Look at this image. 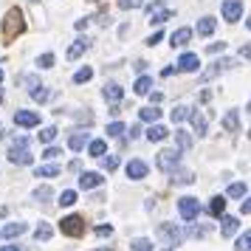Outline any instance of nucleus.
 <instances>
[{
    "mask_svg": "<svg viewBox=\"0 0 251 251\" xmlns=\"http://www.w3.org/2000/svg\"><path fill=\"white\" fill-rule=\"evenodd\" d=\"M9 161H12V164H20V167H28V164L34 161V155L28 152V138L25 136L12 141V147H9Z\"/></svg>",
    "mask_w": 251,
    "mask_h": 251,
    "instance_id": "f257e3e1",
    "label": "nucleus"
},
{
    "mask_svg": "<svg viewBox=\"0 0 251 251\" xmlns=\"http://www.w3.org/2000/svg\"><path fill=\"white\" fill-rule=\"evenodd\" d=\"M172 9L164 3V0H155L152 6H147V17H150V23L152 25H164L167 20H172Z\"/></svg>",
    "mask_w": 251,
    "mask_h": 251,
    "instance_id": "f03ea898",
    "label": "nucleus"
},
{
    "mask_svg": "<svg viewBox=\"0 0 251 251\" xmlns=\"http://www.w3.org/2000/svg\"><path fill=\"white\" fill-rule=\"evenodd\" d=\"M23 28H25V23H23V12H20V9H12V12L6 14V23H3V31H6V37L20 34Z\"/></svg>",
    "mask_w": 251,
    "mask_h": 251,
    "instance_id": "7ed1b4c3",
    "label": "nucleus"
},
{
    "mask_svg": "<svg viewBox=\"0 0 251 251\" xmlns=\"http://www.w3.org/2000/svg\"><path fill=\"white\" fill-rule=\"evenodd\" d=\"M178 212H181V217L186 220V223L198 220V215H201V203H198V198H181V201H178Z\"/></svg>",
    "mask_w": 251,
    "mask_h": 251,
    "instance_id": "20e7f679",
    "label": "nucleus"
},
{
    "mask_svg": "<svg viewBox=\"0 0 251 251\" xmlns=\"http://www.w3.org/2000/svg\"><path fill=\"white\" fill-rule=\"evenodd\" d=\"M220 12H223V20L226 23H237L240 17H243V0H226L220 6Z\"/></svg>",
    "mask_w": 251,
    "mask_h": 251,
    "instance_id": "39448f33",
    "label": "nucleus"
},
{
    "mask_svg": "<svg viewBox=\"0 0 251 251\" xmlns=\"http://www.w3.org/2000/svg\"><path fill=\"white\" fill-rule=\"evenodd\" d=\"M178 164H181V150H164V152H158V170L170 172Z\"/></svg>",
    "mask_w": 251,
    "mask_h": 251,
    "instance_id": "423d86ee",
    "label": "nucleus"
},
{
    "mask_svg": "<svg viewBox=\"0 0 251 251\" xmlns=\"http://www.w3.org/2000/svg\"><path fill=\"white\" fill-rule=\"evenodd\" d=\"M82 231H85V220H82L79 215L62 217V234H68V237H79Z\"/></svg>",
    "mask_w": 251,
    "mask_h": 251,
    "instance_id": "0eeeda50",
    "label": "nucleus"
},
{
    "mask_svg": "<svg viewBox=\"0 0 251 251\" xmlns=\"http://www.w3.org/2000/svg\"><path fill=\"white\" fill-rule=\"evenodd\" d=\"M234 65H237L234 59H220V62H215V65H212L209 71H203V74H201V82H209V79H215L217 74H223V71L234 68Z\"/></svg>",
    "mask_w": 251,
    "mask_h": 251,
    "instance_id": "6e6552de",
    "label": "nucleus"
},
{
    "mask_svg": "<svg viewBox=\"0 0 251 251\" xmlns=\"http://www.w3.org/2000/svg\"><path fill=\"white\" fill-rule=\"evenodd\" d=\"M14 125L17 127H37L40 125V113H34V110H17L14 113Z\"/></svg>",
    "mask_w": 251,
    "mask_h": 251,
    "instance_id": "1a4fd4ad",
    "label": "nucleus"
},
{
    "mask_svg": "<svg viewBox=\"0 0 251 251\" xmlns=\"http://www.w3.org/2000/svg\"><path fill=\"white\" fill-rule=\"evenodd\" d=\"M147 164H144V161H130V164H127V178H130V181H141V178H147Z\"/></svg>",
    "mask_w": 251,
    "mask_h": 251,
    "instance_id": "9d476101",
    "label": "nucleus"
},
{
    "mask_svg": "<svg viewBox=\"0 0 251 251\" xmlns=\"http://www.w3.org/2000/svg\"><path fill=\"white\" fill-rule=\"evenodd\" d=\"M104 178L99 172H82L79 175V189H96V186H102Z\"/></svg>",
    "mask_w": 251,
    "mask_h": 251,
    "instance_id": "9b49d317",
    "label": "nucleus"
},
{
    "mask_svg": "<svg viewBox=\"0 0 251 251\" xmlns=\"http://www.w3.org/2000/svg\"><path fill=\"white\" fill-rule=\"evenodd\" d=\"M201 68V59H198V54H183L181 59H178V71H183V74H192V71Z\"/></svg>",
    "mask_w": 251,
    "mask_h": 251,
    "instance_id": "f8f14e48",
    "label": "nucleus"
},
{
    "mask_svg": "<svg viewBox=\"0 0 251 251\" xmlns=\"http://www.w3.org/2000/svg\"><path fill=\"white\" fill-rule=\"evenodd\" d=\"M189 40H192V28H178V31H172L170 46H172V48H183Z\"/></svg>",
    "mask_w": 251,
    "mask_h": 251,
    "instance_id": "ddd939ff",
    "label": "nucleus"
},
{
    "mask_svg": "<svg viewBox=\"0 0 251 251\" xmlns=\"http://www.w3.org/2000/svg\"><path fill=\"white\" fill-rule=\"evenodd\" d=\"M91 48V40L88 37H79V40H74V46L68 48V59H79L85 51Z\"/></svg>",
    "mask_w": 251,
    "mask_h": 251,
    "instance_id": "4468645a",
    "label": "nucleus"
},
{
    "mask_svg": "<svg viewBox=\"0 0 251 251\" xmlns=\"http://www.w3.org/2000/svg\"><path fill=\"white\" fill-rule=\"evenodd\" d=\"M102 96L107 99V102H122V96H125V88L122 85H116V82H110V85H104V91H102Z\"/></svg>",
    "mask_w": 251,
    "mask_h": 251,
    "instance_id": "2eb2a0df",
    "label": "nucleus"
},
{
    "mask_svg": "<svg viewBox=\"0 0 251 251\" xmlns=\"http://www.w3.org/2000/svg\"><path fill=\"white\" fill-rule=\"evenodd\" d=\"M237 217H231V215H220V234L223 237H231L234 231H237Z\"/></svg>",
    "mask_w": 251,
    "mask_h": 251,
    "instance_id": "dca6fc26",
    "label": "nucleus"
},
{
    "mask_svg": "<svg viewBox=\"0 0 251 251\" xmlns=\"http://www.w3.org/2000/svg\"><path fill=\"white\" fill-rule=\"evenodd\" d=\"M161 234L170 240V246H178V243L183 240V231L178 226H170V223H164V226H161Z\"/></svg>",
    "mask_w": 251,
    "mask_h": 251,
    "instance_id": "f3484780",
    "label": "nucleus"
},
{
    "mask_svg": "<svg viewBox=\"0 0 251 251\" xmlns=\"http://www.w3.org/2000/svg\"><path fill=\"white\" fill-rule=\"evenodd\" d=\"M170 175H172V183H178V186H189V183H195V175L192 172H186V170H170Z\"/></svg>",
    "mask_w": 251,
    "mask_h": 251,
    "instance_id": "a211bd4d",
    "label": "nucleus"
},
{
    "mask_svg": "<svg viewBox=\"0 0 251 251\" xmlns=\"http://www.w3.org/2000/svg\"><path fill=\"white\" fill-rule=\"evenodd\" d=\"M88 144V133L85 130H76V133H71V138H68V147L74 150V152H79L82 147Z\"/></svg>",
    "mask_w": 251,
    "mask_h": 251,
    "instance_id": "6ab92c4d",
    "label": "nucleus"
},
{
    "mask_svg": "<svg viewBox=\"0 0 251 251\" xmlns=\"http://www.w3.org/2000/svg\"><path fill=\"white\" fill-rule=\"evenodd\" d=\"M59 172H62L59 164H46V167H37L34 170V178H57Z\"/></svg>",
    "mask_w": 251,
    "mask_h": 251,
    "instance_id": "aec40b11",
    "label": "nucleus"
},
{
    "mask_svg": "<svg viewBox=\"0 0 251 251\" xmlns=\"http://www.w3.org/2000/svg\"><path fill=\"white\" fill-rule=\"evenodd\" d=\"M223 127H226L228 133H240V113L237 110H228V113L223 116Z\"/></svg>",
    "mask_w": 251,
    "mask_h": 251,
    "instance_id": "412c9836",
    "label": "nucleus"
},
{
    "mask_svg": "<svg viewBox=\"0 0 251 251\" xmlns=\"http://www.w3.org/2000/svg\"><path fill=\"white\" fill-rule=\"evenodd\" d=\"M215 25H217L215 17H201V20H198V34H201V37H209L212 31H215Z\"/></svg>",
    "mask_w": 251,
    "mask_h": 251,
    "instance_id": "4be33fe9",
    "label": "nucleus"
},
{
    "mask_svg": "<svg viewBox=\"0 0 251 251\" xmlns=\"http://www.w3.org/2000/svg\"><path fill=\"white\" fill-rule=\"evenodd\" d=\"M189 122H192L198 136H206V116L203 113H189Z\"/></svg>",
    "mask_w": 251,
    "mask_h": 251,
    "instance_id": "5701e85b",
    "label": "nucleus"
},
{
    "mask_svg": "<svg viewBox=\"0 0 251 251\" xmlns=\"http://www.w3.org/2000/svg\"><path fill=\"white\" fill-rule=\"evenodd\" d=\"M25 228H28L25 223H9L0 234H3V237H20V234H25Z\"/></svg>",
    "mask_w": 251,
    "mask_h": 251,
    "instance_id": "b1692460",
    "label": "nucleus"
},
{
    "mask_svg": "<svg viewBox=\"0 0 251 251\" xmlns=\"http://www.w3.org/2000/svg\"><path fill=\"white\" fill-rule=\"evenodd\" d=\"M167 136H170V133H167V127H161V125H152L147 130V141H164Z\"/></svg>",
    "mask_w": 251,
    "mask_h": 251,
    "instance_id": "393cba45",
    "label": "nucleus"
},
{
    "mask_svg": "<svg viewBox=\"0 0 251 251\" xmlns=\"http://www.w3.org/2000/svg\"><path fill=\"white\" fill-rule=\"evenodd\" d=\"M209 212L215 217H220L223 212H226V198L223 195H217V198H212V203H209Z\"/></svg>",
    "mask_w": 251,
    "mask_h": 251,
    "instance_id": "a878e982",
    "label": "nucleus"
},
{
    "mask_svg": "<svg viewBox=\"0 0 251 251\" xmlns=\"http://www.w3.org/2000/svg\"><path fill=\"white\" fill-rule=\"evenodd\" d=\"M34 237L40 240V243H48V240L54 237V228L48 226V223H40V226H37V231H34Z\"/></svg>",
    "mask_w": 251,
    "mask_h": 251,
    "instance_id": "bb28decb",
    "label": "nucleus"
},
{
    "mask_svg": "<svg viewBox=\"0 0 251 251\" xmlns=\"http://www.w3.org/2000/svg\"><path fill=\"white\" fill-rule=\"evenodd\" d=\"M175 141H178V150H189L192 147V136L183 133V130H175Z\"/></svg>",
    "mask_w": 251,
    "mask_h": 251,
    "instance_id": "cd10ccee",
    "label": "nucleus"
},
{
    "mask_svg": "<svg viewBox=\"0 0 251 251\" xmlns=\"http://www.w3.org/2000/svg\"><path fill=\"white\" fill-rule=\"evenodd\" d=\"M91 79H93V68H79L74 74V82L76 85H85V82H91Z\"/></svg>",
    "mask_w": 251,
    "mask_h": 251,
    "instance_id": "c85d7f7f",
    "label": "nucleus"
},
{
    "mask_svg": "<svg viewBox=\"0 0 251 251\" xmlns=\"http://www.w3.org/2000/svg\"><path fill=\"white\" fill-rule=\"evenodd\" d=\"M51 198H54L51 186H37L34 189V201H40V203H46V201H51Z\"/></svg>",
    "mask_w": 251,
    "mask_h": 251,
    "instance_id": "c756f323",
    "label": "nucleus"
},
{
    "mask_svg": "<svg viewBox=\"0 0 251 251\" xmlns=\"http://www.w3.org/2000/svg\"><path fill=\"white\" fill-rule=\"evenodd\" d=\"M104 150H107V144H104L102 138H96V141H91V147H88V152H91L93 158H99V155H104Z\"/></svg>",
    "mask_w": 251,
    "mask_h": 251,
    "instance_id": "7c9ffc66",
    "label": "nucleus"
},
{
    "mask_svg": "<svg viewBox=\"0 0 251 251\" xmlns=\"http://www.w3.org/2000/svg\"><path fill=\"white\" fill-rule=\"evenodd\" d=\"M150 88H152V79H150V76H141V79L136 82V88H133V91H136L138 96H144V93H150Z\"/></svg>",
    "mask_w": 251,
    "mask_h": 251,
    "instance_id": "2f4dec72",
    "label": "nucleus"
},
{
    "mask_svg": "<svg viewBox=\"0 0 251 251\" xmlns=\"http://www.w3.org/2000/svg\"><path fill=\"white\" fill-rule=\"evenodd\" d=\"M141 119L152 125V122H158V119H161V110H158V107H144V110H141Z\"/></svg>",
    "mask_w": 251,
    "mask_h": 251,
    "instance_id": "473e14b6",
    "label": "nucleus"
},
{
    "mask_svg": "<svg viewBox=\"0 0 251 251\" xmlns=\"http://www.w3.org/2000/svg\"><path fill=\"white\" fill-rule=\"evenodd\" d=\"M189 113H192V110H189L186 104H178V107L172 110V122H183V119H189Z\"/></svg>",
    "mask_w": 251,
    "mask_h": 251,
    "instance_id": "72a5a7b5",
    "label": "nucleus"
},
{
    "mask_svg": "<svg viewBox=\"0 0 251 251\" xmlns=\"http://www.w3.org/2000/svg\"><path fill=\"white\" fill-rule=\"evenodd\" d=\"M246 192H249L246 181L243 183H231V186H228V195H231V198H246Z\"/></svg>",
    "mask_w": 251,
    "mask_h": 251,
    "instance_id": "f704fd0d",
    "label": "nucleus"
},
{
    "mask_svg": "<svg viewBox=\"0 0 251 251\" xmlns=\"http://www.w3.org/2000/svg\"><path fill=\"white\" fill-rule=\"evenodd\" d=\"M48 96H51V93H48L43 85H34V88H31V99H34V102H46Z\"/></svg>",
    "mask_w": 251,
    "mask_h": 251,
    "instance_id": "c9c22d12",
    "label": "nucleus"
},
{
    "mask_svg": "<svg viewBox=\"0 0 251 251\" xmlns=\"http://www.w3.org/2000/svg\"><path fill=\"white\" fill-rule=\"evenodd\" d=\"M74 203H76V192L74 189H65L59 195V206H74Z\"/></svg>",
    "mask_w": 251,
    "mask_h": 251,
    "instance_id": "e433bc0d",
    "label": "nucleus"
},
{
    "mask_svg": "<svg viewBox=\"0 0 251 251\" xmlns=\"http://www.w3.org/2000/svg\"><path fill=\"white\" fill-rule=\"evenodd\" d=\"M99 158H102V167L107 172H113L116 167H119V155H99Z\"/></svg>",
    "mask_w": 251,
    "mask_h": 251,
    "instance_id": "4c0bfd02",
    "label": "nucleus"
},
{
    "mask_svg": "<svg viewBox=\"0 0 251 251\" xmlns=\"http://www.w3.org/2000/svg\"><path fill=\"white\" fill-rule=\"evenodd\" d=\"M130 249H133V251H152V243H150V240H144V237H138V240H133V243H130Z\"/></svg>",
    "mask_w": 251,
    "mask_h": 251,
    "instance_id": "58836bf2",
    "label": "nucleus"
},
{
    "mask_svg": "<svg viewBox=\"0 0 251 251\" xmlns=\"http://www.w3.org/2000/svg\"><path fill=\"white\" fill-rule=\"evenodd\" d=\"M54 138H57V127H46V130L40 133V141H43V144H51Z\"/></svg>",
    "mask_w": 251,
    "mask_h": 251,
    "instance_id": "ea45409f",
    "label": "nucleus"
},
{
    "mask_svg": "<svg viewBox=\"0 0 251 251\" xmlns=\"http://www.w3.org/2000/svg\"><path fill=\"white\" fill-rule=\"evenodd\" d=\"M144 6V0H119V9H125V12H130V9H141Z\"/></svg>",
    "mask_w": 251,
    "mask_h": 251,
    "instance_id": "a19ab883",
    "label": "nucleus"
},
{
    "mask_svg": "<svg viewBox=\"0 0 251 251\" xmlns=\"http://www.w3.org/2000/svg\"><path fill=\"white\" fill-rule=\"evenodd\" d=\"M122 133H125V125H122V122H113V125H107V136H110V138H119Z\"/></svg>",
    "mask_w": 251,
    "mask_h": 251,
    "instance_id": "79ce46f5",
    "label": "nucleus"
},
{
    "mask_svg": "<svg viewBox=\"0 0 251 251\" xmlns=\"http://www.w3.org/2000/svg\"><path fill=\"white\" fill-rule=\"evenodd\" d=\"M237 251H251V231H246V234L237 240Z\"/></svg>",
    "mask_w": 251,
    "mask_h": 251,
    "instance_id": "37998d69",
    "label": "nucleus"
},
{
    "mask_svg": "<svg viewBox=\"0 0 251 251\" xmlns=\"http://www.w3.org/2000/svg\"><path fill=\"white\" fill-rule=\"evenodd\" d=\"M37 65L40 68H54V54H43V57L37 59Z\"/></svg>",
    "mask_w": 251,
    "mask_h": 251,
    "instance_id": "c03bdc74",
    "label": "nucleus"
},
{
    "mask_svg": "<svg viewBox=\"0 0 251 251\" xmlns=\"http://www.w3.org/2000/svg\"><path fill=\"white\" fill-rule=\"evenodd\" d=\"M206 51H209V54H223V51H226V43H212Z\"/></svg>",
    "mask_w": 251,
    "mask_h": 251,
    "instance_id": "a18cd8bd",
    "label": "nucleus"
},
{
    "mask_svg": "<svg viewBox=\"0 0 251 251\" xmlns=\"http://www.w3.org/2000/svg\"><path fill=\"white\" fill-rule=\"evenodd\" d=\"M57 155H62V150H59V147H48L46 152H43V158H48V161L57 158Z\"/></svg>",
    "mask_w": 251,
    "mask_h": 251,
    "instance_id": "49530a36",
    "label": "nucleus"
},
{
    "mask_svg": "<svg viewBox=\"0 0 251 251\" xmlns=\"http://www.w3.org/2000/svg\"><path fill=\"white\" fill-rule=\"evenodd\" d=\"M96 234L99 237H110L113 234V226H96Z\"/></svg>",
    "mask_w": 251,
    "mask_h": 251,
    "instance_id": "de8ad7c7",
    "label": "nucleus"
},
{
    "mask_svg": "<svg viewBox=\"0 0 251 251\" xmlns=\"http://www.w3.org/2000/svg\"><path fill=\"white\" fill-rule=\"evenodd\" d=\"M192 234H195V237H203V234H209V228H206V226H195Z\"/></svg>",
    "mask_w": 251,
    "mask_h": 251,
    "instance_id": "09e8293b",
    "label": "nucleus"
},
{
    "mask_svg": "<svg viewBox=\"0 0 251 251\" xmlns=\"http://www.w3.org/2000/svg\"><path fill=\"white\" fill-rule=\"evenodd\" d=\"M240 212H243V215H251V198H249V201H243V203H240Z\"/></svg>",
    "mask_w": 251,
    "mask_h": 251,
    "instance_id": "8fccbe9b",
    "label": "nucleus"
},
{
    "mask_svg": "<svg viewBox=\"0 0 251 251\" xmlns=\"http://www.w3.org/2000/svg\"><path fill=\"white\" fill-rule=\"evenodd\" d=\"M240 57H243V59H251V43H249V46L240 48Z\"/></svg>",
    "mask_w": 251,
    "mask_h": 251,
    "instance_id": "3c124183",
    "label": "nucleus"
},
{
    "mask_svg": "<svg viewBox=\"0 0 251 251\" xmlns=\"http://www.w3.org/2000/svg\"><path fill=\"white\" fill-rule=\"evenodd\" d=\"M158 43H161V31H155V34L147 40V46H158Z\"/></svg>",
    "mask_w": 251,
    "mask_h": 251,
    "instance_id": "603ef678",
    "label": "nucleus"
},
{
    "mask_svg": "<svg viewBox=\"0 0 251 251\" xmlns=\"http://www.w3.org/2000/svg\"><path fill=\"white\" fill-rule=\"evenodd\" d=\"M0 251H25L23 246H0Z\"/></svg>",
    "mask_w": 251,
    "mask_h": 251,
    "instance_id": "864d4df0",
    "label": "nucleus"
},
{
    "mask_svg": "<svg viewBox=\"0 0 251 251\" xmlns=\"http://www.w3.org/2000/svg\"><path fill=\"white\" fill-rule=\"evenodd\" d=\"M0 217H6V206H0Z\"/></svg>",
    "mask_w": 251,
    "mask_h": 251,
    "instance_id": "5fc2aeb1",
    "label": "nucleus"
},
{
    "mask_svg": "<svg viewBox=\"0 0 251 251\" xmlns=\"http://www.w3.org/2000/svg\"><path fill=\"white\" fill-rule=\"evenodd\" d=\"M246 28H251V17H249V20H246Z\"/></svg>",
    "mask_w": 251,
    "mask_h": 251,
    "instance_id": "6e6d98bb",
    "label": "nucleus"
},
{
    "mask_svg": "<svg viewBox=\"0 0 251 251\" xmlns=\"http://www.w3.org/2000/svg\"><path fill=\"white\" fill-rule=\"evenodd\" d=\"M0 82H3V68H0Z\"/></svg>",
    "mask_w": 251,
    "mask_h": 251,
    "instance_id": "4d7b16f0",
    "label": "nucleus"
},
{
    "mask_svg": "<svg viewBox=\"0 0 251 251\" xmlns=\"http://www.w3.org/2000/svg\"><path fill=\"white\" fill-rule=\"evenodd\" d=\"M249 113H251V104H249Z\"/></svg>",
    "mask_w": 251,
    "mask_h": 251,
    "instance_id": "13d9d810",
    "label": "nucleus"
},
{
    "mask_svg": "<svg viewBox=\"0 0 251 251\" xmlns=\"http://www.w3.org/2000/svg\"><path fill=\"white\" fill-rule=\"evenodd\" d=\"M31 3H37V0H31Z\"/></svg>",
    "mask_w": 251,
    "mask_h": 251,
    "instance_id": "bf43d9fd",
    "label": "nucleus"
}]
</instances>
